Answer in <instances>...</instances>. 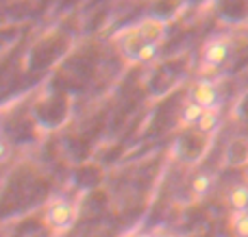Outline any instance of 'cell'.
Here are the masks:
<instances>
[{
	"instance_id": "6da1fadb",
	"label": "cell",
	"mask_w": 248,
	"mask_h": 237,
	"mask_svg": "<svg viewBox=\"0 0 248 237\" xmlns=\"http://www.w3.org/2000/svg\"><path fill=\"white\" fill-rule=\"evenodd\" d=\"M77 216H78L77 205L61 198L48 205L46 213H44V222L48 224V229L57 231V233H65V231H70L74 226Z\"/></svg>"
},
{
	"instance_id": "7a4b0ae2",
	"label": "cell",
	"mask_w": 248,
	"mask_h": 237,
	"mask_svg": "<svg viewBox=\"0 0 248 237\" xmlns=\"http://www.w3.org/2000/svg\"><path fill=\"white\" fill-rule=\"evenodd\" d=\"M192 103H196L202 109H214L220 103V91L211 81H198L192 87Z\"/></svg>"
},
{
	"instance_id": "3957f363",
	"label": "cell",
	"mask_w": 248,
	"mask_h": 237,
	"mask_svg": "<svg viewBox=\"0 0 248 237\" xmlns=\"http://www.w3.org/2000/svg\"><path fill=\"white\" fill-rule=\"evenodd\" d=\"M229 52H231V44L227 39H211L205 46L202 61H205L207 68H220L229 59Z\"/></svg>"
},
{
	"instance_id": "277c9868",
	"label": "cell",
	"mask_w": 248,
	"mask_h": 237,
	"mask_svg": "<svg viewBox=\"0 0 248 237\" xmlns=\"http://www.w3.org/2000/svg\"><path fill=\"white\" fill-rule=\"evenodd\" d=\"M229 207L235 213H246L248 211V183H237L229 192Z\"/></svg>"
},
{
	"instance_id": "5b68a950",
	"label": "cell",
	"mask_w": 248,
	"mask_h": 237,
	"mask_svg": "<svg viewBox=\"0 0 248 237\" xmlns=\"http://www.w3.org/2000/svg\"><path fill=\"white\" fill-rule=\"evenodd\" d=\"M218 126H220V109L214 107V109H205V113L201 116L196 129L201 131L202 135H211V133H216Z\"/></svg>"
},
{
	"instance_id": "8992f818",
	"label": "cell",
	"mask_w": 248,
	"mask_h": 237,
	"mask_svg": "<svg viewBox=\"0 0 248 237\" xmlns=\"http://www.w3.org/2000/svg\"><path fill=\"white\" fill-rule=\"evenodd\" d=\"M189 187H192V192H194L196 196L209 194V190L214 187V174H211V172H198L196 177L192 178Z\"/></svg>"
},
{
	"instance_id": "52a82bcc",
	"label": "cell",
	"mask_w": 248,
	"mask_h": 237,
	"mask_svg": "<svg viewBox=\"0 0 248 237\" xmlns=\"http://www.w3.org/2000/svg\"><path fill=\"white\" fill-rule=\"evenodd\" d=\"M202 113H205V109L198 107L196 103H192V100H189V103L183 107V111H181V122H183V124H187V126H196Z\"/></svg>"
},
{
	"instance_id": "ba28073f",
	"label": "cell",
	"mask_w": 248,
	"mask_h": 237,
	"mask_svg": "<svg viewBox=\"0 0 248 237\" xmlns=\"http://www.w3.org/2000/svg\"><path fill=\"white\" fill-rule=\"evenodd\" d=\"M157 52H159V46L155 42H141V46L137 48L135 57H137V61H141V63H148V61H153L155 57H157Z\"/></svg>"
},
{
	"instance_id": "9c48e42d",
	"label": "cell",
	"mask_w": 248,
	"mask_h": 237,
	"mask_svg": "<svg viewBox=\"0 0 248 237\" xmlns=\"http://www.w3.org/2000/svg\"><path fill=\"white\" fill-rule=\"evenodd\" d=\"M233 233L235 237H248V211L246 213H233Z\"/></svg>"
},
{
	"instance_id": "30bf717a",
	"label": "cell",
	"mask_w": 248,
	"mask_h": 237,
	"mask_svg": "<svg viewBox=\"0 0 248 237\" xmlns=\"http://www.w3.org/2000/svg\"><path fill=\"white\" fill-rule=\"evenodd\" d=\"M7 157H9V144L4 142L2 137H0V163H2V161L7 159Z\"/></svg>"
},
{
	"instance_id": "8fae6325",
	"label": "cell",
	"mask_w": 248,
	"mask_h": 237,
	"mask_svg": "<svg viewBox=\"0 0 248 237\" xmlns=\"http://www.w3.org/2000/svg\"><path fill=\"white\" fill-rule=\"evenodd\" d=\"M135 237H155V235L153 233H137Z\"/></svg>"
},
{
	"instance_id": "7c38bea8",
	"label": "cell",
	"mask_w": 248,
	"mask_h": 237,
	"mask_svg": "<svg viewBox=\"0 0 248 237\" xmlns=\"http://www.w3.org/2000/svg\"><path fill=\"white\" fill-rule=\"evenodd\" d=\"M163 237H176V235H163Z\"/></svg>"
},
{
	"instance_id": "4fadbf2b",
	"label": "cell",
	"mask_w": 248,
	"mask_h": 237,
	"mask_svg": "<svg viewBox=\"0 0 248 237\" xmlns=\"http://www.w3.org/2000/svg\"><path fill=\"white\" fill-rule=\"evenodd\" d=\"M246 177H248V168H246Z\"/></svg>"
}]
</instances>
